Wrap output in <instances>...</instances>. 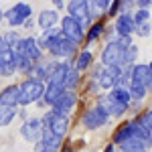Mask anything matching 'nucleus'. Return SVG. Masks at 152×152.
Returning <instances> with one entry per match:
<instances>
[{"label": "nucleus", "mask_w": 152, "mask_h": 152, "mask_svg": "<svg viewBox=\"0 0 152 152\" xmlns=\"http://www.w3.org/2000/svg\"><path fill=\"white\" fill-rule=\"evenodd\" d=\"M39 150H47V152H55L61 148V136H57L55 132H51L49 128H43V134L39 138Z\"/></svg>", "instance_id": "12"}, {"label": "nucleus", "mask_w": 152, "mask_h": 152, "mask_svg": "<svg viewBox=\"0 0 152 152\" xmlns=\"http://www.w3.org/2000/svg\"><path fill=\"white\" fill-rule=\"evenodd\" d=\"M136 31H138L140 37H148L150 35V20H144V23L136 24Z\"/></svg>", "instance_id": "28"}, {"label": "nucleus", "mask_w": 152, "mask_h": 152, "mask_svg": "<svg viewBox=\"0 0 152 152\" xmlns=\"http://www.w3.org/2000/svg\"><path fill=\"white\" fill-rule=\"evenodd\" d=\"M43 91H45V83L39 81V79H26L18 85V102L16 105H28L35 104L43 97Z\"/></svg>", "instance_id": "1"}, {"label": "nucleus", "mask_w": 152, "mask_h": 152, "mask_svg": "<svg viewBox=\"0 0 152 152\" xmlns=\"http://www.w3.org/2000/svg\"><path fill=\"white\" fill-rule=\"evenodd\" d=\"M132 18H134V24H140L144 20H150V8H138L136 14H132Z\"/></svg>", "instance_id": "25"}, {"label": "nucleus", "mask_w": 152, "mask_h": 152, "mask_svg": "<svg viewBox=\"0 0 152 152\" xmlns=\"http://www.w3.org/2000/svg\"><path fill=\"white\" fill-rule=\"evenodd\" d=\"M130 136H134V132H132V122H126V124H122V126L116 130V134H114V144H122L124 140H128Z\"/></svg>", "instance_id": "21"}, {"label": "nucleus", "mask_w": 152, "mask_h": 152, "mask_svg": "<svg viewBox=\"0 0 152 152\" xmlns=\"http://www.w3.org/2000/svg\"><path fill=\"white\" fill-rule=\"evenodd\" d=\"M89 2V6H91V10H107V6H110V2L112 0H87Z\"/></svg>", "instance_id": "26"}, {"label": "nucleus", "mask_w": 152, "mask_h": 152, "mask_svg": "<svg viewBox=\"0 0 152 152\" xmlns=\"http://www.w3.org/2000/svg\"><path fill=\"white\" fill-rule=\"evenodd\" d=\"M18 102V85H8L0 91V104L2 105H16Z\"/></svg>", "instance_id": "18"}, {"label": "nucleus", "mask_w": 152, "mask_h": 152, "mask_svg": "<svg viewBox=\"0 0 152 152\" xmlns=\"http://www.w3.org/2000/svg\"><path fill=\"white\" fill-rule=\"evenodd\" d=\"M59 23V14L57 10H43L39 14V24L43 28H49V26H55Z\"/></svg>", "instance_id": "20"}, {"label": "nucleus", "mask_w": 152, "mask_h": 152, "mask_svg": "<svg viewBox=\"0 0 152 152\" xmlns=\"http://www.w3.org/2000/svg\"><path fill=\"white\" fill-rule=\"evenodd\" d=\"M124 45H120L118 41H110L105 45L104 53H102V63L104 65H120L124 67Z\"/></svg>", "instance_id": "6"}, {"label": "nucleus", "mask_w": 152, "mask_h": 152, "mask_svg": "<svg viewBox=\"0 0 152 152\" xmlns=\"http://www.w3.org/2000/svg\"><path fill=\"white\" fill-rule=\"evenodd\" d=\"M67 12H69V16H73L77 23L81 24L83 28H85L87 24H91L94 10H91V6H89V2H87V0H69Z\"/></svg>", "instance_id": "4"}, {"label": "nucleus", "mask_w": 152, "mask_h": 152, "mask_svg": "<svg viewBox=\"0 0 152 152\" xmlns=\"http://www.w3.org/2000/svg\"><path fill=\"white\" fill-rule=\"evenodd\" d=\"M43 126L63 138L67 134V130H69V118H67V114H61L57 110H51V112H47L43 116Z\"/></svg>", "instance_id": "3"}, {"label": "nucleus", "mask_w": 152, "mask_h": 152, "mask_svg": "<svg viewBox=\"0 0 152 152\" xmlns=\"http://www.w3.org/2000/svg\"><path fill=\"white\" fill-rule=\"evenodd\" d=\"M31 14H33L31 6H28V4H24V2H18V4H14V6H12L4 16H6V20H8L12 26H20V24L24 23V18H28Z\"/></svg>", "instance_id": "11"}, {"label": "nucleus", "mask_w": 152, "mask_h": 152, "mask_svg": "<svg viewBox=\"0 0 152 152\" xmlns=\"http://www.w3.org/2000/svg\"><path fill=\"white\" fill-rule=\"evenodd\" d=\"M12 51L18 53V55H23V57H26V59H31L33 63L35 61H41V57H43V49L37 45V39H33V37L18 39V43L14 45Z\"/></svg>", "instance_id": "5"}, {"label": "nucleus", "mask_w": 152, "mask_h": 152, "mask_svg": "<svg viewBox=\"0 0 152 152\" xmlns=\"http://www.w3.org/2000/svg\"><path fill=\"white\" fill-rule=\"evenodd\" d=\"M120 4H122V0H114V4L110 2V6H107V16H116L118 10H120Z\"/></svg>", "instance_id": "29"}, {"label": "nucleus", "mask_w": 152, "mask_h": 152, "mask_svg": "<svg viewBox=\"0 0 152 152\" xmlns=\"http://www.w3.org/2000/svg\"><path fill=\"white\" fill-rule=\"evenodd\" d=\"M63 85H65V89H75L79 85V71L75 69V67L67 69L65 77H63Z\"/></svg>", "instance_id": "22"}, {"label": "nucleus", "mask_w": 152, "mask_h": 152, "mask_svg": "<svg viewBox=\"0 0 152 152\" xmlns=\"http://www.w3.org/2000/svg\"><path fill=\"white\" fill-rule=\"evenodd\" d=\"M65 91V85L63 83H57V81H47V87L43 91V99L47 102L49 105H53L57 102V97Z\"/></svg>", "instance_id": "17"}, {"label": "nucleus", "mask_w": 152, "mask_h": 152, "mask_svg": "<svg viewBox=\"0 0 152 152\" xmlns=\"http://www.w3.org/2000/svg\"><path fill=\"white\" fill-rule=\"evenodd\" d=\"M150 148V140H144V138H138V136H130L128 140H124L120 144V150L124 152H142Z\"/></svg>", "instance_id": "16"}, {"label": "nucleus", "mask_w": 152, "mask_h": 152, "mask_svg": "<svg viewBox=\"0 0 152 152\" xmlns=\"http://www.w3.org/2000/svg\"><path fill=\"white\" fill-rule=\"evenodd\" d=\"M61 31H63V35L69 37L71 41H75L77 45L83 41V37H85V33H83V26L73 16H63V20H61Z\"/></svg>", "instance_id": "9"}, {"label": "nucleus", "mask_w": 152, "mask_h": 152, "mask_svg": "<svg viewBox=\"0 0 152 152\" xmlns=\"http://www.w3.org/2000/svg\"><path fill=\"white\" fill-rule=\"evenodd\" d=\"M130 83L142 85L146 89H150L152 85V67L148 63H138L134 67H130Z\"/></svg>", "instance_id": "7"}, {"label": "nucleus", "mask_w": 152, "mask_h": 152, "mask_svg": "<svg viewBox=\"0 0 152 152\" xmlns=\"http://www.w3.org/2000/svg\"><path fill=\"white\" fill-rule=\"evenodd\" d=\"M97 105H99L104 112H107L110 116H112V114H114V116H120V114H124V112L128 110V105H124L122 102H118L112 94L102 95V97H99V102H97Z\"/></svg>", "instance_id": "13"}, {"label": "nucleus", "mask_w": 152, "mask_h": 152, "mask_svg": "<svg viewBox=\"0 0 152 152\" xmlns=\"http://www.w3.org/2000/svg\"><path fill=\"white\" fill-rule=\"evenodd\" d=\"M107 120H110V114L104 112L99 105H95L89 112H85V116H83V128H87V130L102 128V126L107 124Z\"/></svg>", "instance_id": "8"}, {"label": "nucleus", "mask_w": 152, "mask_h": 152, "mask_svg": "<svg viewBox=\"0 0 152 152\" xmlns=\"http://www.w3.org/2000/svg\"><path fill=\"white\" fill-rule=\"evenodd\" d=\"M116 31L118 35L122 37H130L134 31H136V24H134V18H132V14L130 12H120L116 14Z\"/></svg>", "instance_id": "15"}, {"label": "nucleus", "mask_w": 152, "mask_h": 152, "mask_svg": "<svg viewBox=\"0 0 152 152\" xmlns=\"http://www.w3.org/2000/svg\"><path fill=\"white\" fill-rule=\"evenodd\" d=\"M91 61H94V55H91L89 51H83V53H79V57H77V61H75V65H73V67L81 73L83 69H87V67H89V63H91Z\"/></svg>", "instance_id": "23"}, {"label": "nucleus", "mask_w": 152, "mask_h": 152, "mask_svg": "<svg viewBox=\"0 0 152 152\" xmlns=\"http://www.w3.org/2000/svg\"><path fill=\"white\" fill-rule=\"evenodd\" d=\"M16 105H2L0 104V128H4V126H8L12 120L16 118Z\"/></svg>", "instance_id": "19"}, {"label": "nucleus", "mask_w": 152, "mask_h": 152, "mask_svg": "<svg viewBox=\"0 0 152 152\" xmlns=\"http://www.w3.org/2000/svg\"><path fill=\"white\" fill-rule=\"evenodd\" d=\"M104 33V23H95V24H91V28H89V33H87V43H91V41H95L97 37Z\"/></svg>", "instance_id": "24"}, {"label": "nucleus", "mask_w": 152, "mask_h": 152, "mask_svg": "<svg viewBox=\"0 0 152 152\" xmlns=\"http://www.w3.org/2000/svg\"><path fill=\"white\" fill-rule=\"evenodd\" d=\"M75 104H77V95L73 94V89H65V91L57 97V102L51 105V107L57 110V112H61V114H67V112L73 110V105H75Z\"/></svg>", "instance_id": "14"}, {"label": "nucleus", "mask_w": 152, "mask_h": 152, "mask_svg": "<svg viewBox=\"0 0 152 152\" xmlns=\"http://www.w3.org/2000/svg\"><path fill=\"white\" fill-rule=\"evenodd\" d=\"M136 122H138L140 126H144V128H150L152 130V114H150V112H144L142 116H138V118H136Z\"/></svg>", "instance_id": "27"}, {"label": "nucleus", "mask_w": 152, "mask_h": 152, "mask_svg": "<svg viewBox=\"0 0 152 152\" xmlns=\"http://www.w3.org/2000/svg\"><path fill=\"white\" fill-rule=\"evenodd\" d=\"M43 128L45 126H43L41 118H31L20 126V134H23V138L26 142H37L41 138V134H43Z\"/></svg>", "instance_id": "10"}, {"label": "nucleus", "mask_w": 152, "mask_h": 152, "mask_svg": "<svg viewBox=\"0 0 152 152\" xmlns=\"http://www.w3.org/2000/svg\"><path fill=\"white\" fill-rule=\"evenodd\" d=\"M120 73H122L120 65H102L94 75V85L104 87V89H112L116 85V79L120 77Z\"/></svg>", "instance_id": "2"}, {"label": "nucleus", "mask_w": 152, "mask_h": 152, "mask_svg": "<svg viewBox=\"0 0 152 152\" xmlns=\"http://www.w3.org/2000/svg\"><path fill=\"white\" fill-rule=\"evenodd\" d=\"M53 2H55V6H59V8L63 6V0H53Z\"/></svg>", "instance_id": "30"}]
</instances>
